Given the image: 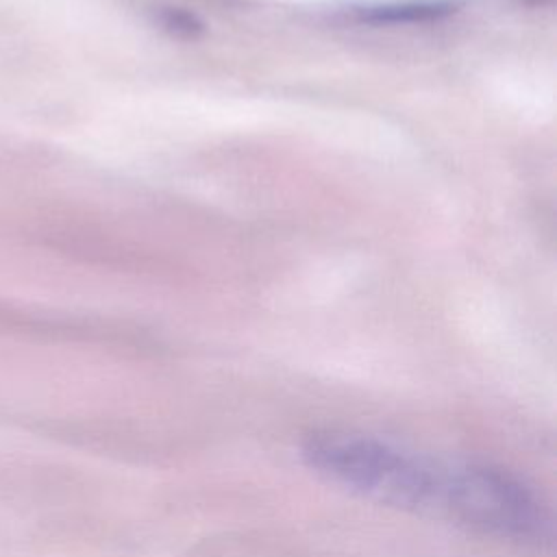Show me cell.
<instances>
[{
    "label": "cell",
    "instance_id": "obj_2",
    "mask_svg": "<svg viewBox=\"0 0 557 557\" xmlns=\"http://www.w3.org/2000/svg\"><path fill=\"white\" fill-rule=\"evenodd\" d=\"M440 516L507 540H542L548 520L513 476L485 466H446Z\"/></svg>",
    "mask_w": 557,
    "mask_h": 557
},
{
    "label": "cell",
    "instance_id": "obj_4",
    "mask_svg": "<svg viewBox=\"0 0 557 557\" xmlns=\"http://www.w3.org/2000/svg\"><path fill=\"white\" fill-rule=\"evenodd\" d=\"M535 2H542V0H535Z\"/></svg>",
    "mask_w": 557,
    "mask_h": 557
},
{
    "label": "cell",
    "instance_id": "obj_1",
    "mask_svg": "<svg viewBox=\"0 0 557 557\" xmlns=\"http://www.w3.org/2000/svg\"><path fill=\"white\" fill-rule=\"evenodd\" d=\"M302 459L313 472L376 503L440 513L446 468L376 437L315 431L302 442Z\"/></svg>",
    "mask_w": 557,
    "mask_h": 557
},
{
    "label": "cell",
    "instance_id": "obj_3",
    "mask_svg": "<svg viewBox=\"0 0 557 557\" xmlns=\"http://www.w3.org/2000/svg\"><path fill=\"white\" fill-rule=\"evenodd\" d=\"M446 11H448L446 4H398V7H376L363 13V17L372 22H413V20H431Z\"/></svg>",
    "mask_w": 557,
    "mask_h": 557
}]
</instances>
